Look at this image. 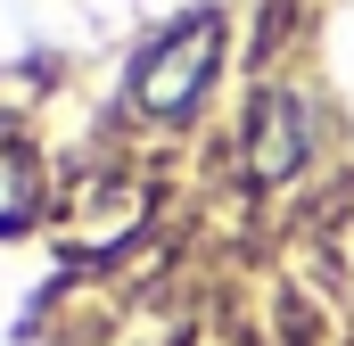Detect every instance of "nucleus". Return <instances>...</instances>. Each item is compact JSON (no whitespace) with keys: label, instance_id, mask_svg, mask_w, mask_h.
Returning a JSON list of instances; mask_svg holds the SVG:
<instances>
[{"label":"nucleus","instance_id":"obj_1","mask_svg":"<svg viewBox=\"0 0 354 346\" xmlns=\"http://www.w3.org/2000/svg\"><path fill=\"white\" fill-rule=\"evenodd\" d=\"M223 66V17H181L165 42H149V58L132 66V99L149 116H189Z\"/></svg>","mask_w":354,"mask_h":346},{"label":"nucleus","instance_id":"obj_2","mask_svg":"<svg viewBox=\"0 0 354 346\" xmlns=\"http://www.w3.org/2000/svg\"><path fill=\"white\" fill-rule=\"evenodd\" d=\"M33 206H41V173L17 140H0V231H25Z\"/></svg>","mask_w":354,"mask_h":346}]
</instances>
